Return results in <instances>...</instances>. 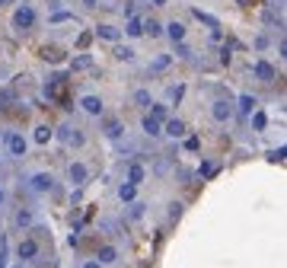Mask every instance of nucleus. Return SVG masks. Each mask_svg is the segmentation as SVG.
I'll return each mask as SVG.
<instances>
[{"label": "nucleus", "instance_id": "f257e3e1", "mask_svg": "<svg viewBox=\"0 0 287 268\" xmlns=\"http://www.w3.org/2000/svg\"><path fill=\"white\" fill-rule=\"evenodd\" d=\"M233 112H236V109H233V102H230V99H217V102L211 106V115L217 118V122H230V118H233Z\"/></svg>", "mask_w": 287, "mask_h": 268}, {"label": "nucleus", "instance_id": "f03ea898", "mask_svg": "<svg viewBox=\"0 0 287 268\" xmlns=\"http://www.w3.org/2000/svg\"><path fill=\"white\" fill-rule=\"evenodd\" d=\"M32 23H35V13H32V7L16 10V16H13V26H16V29H32Z\"/></svg>", "mask_w": 287, "mask_h": 268}, {"label": "nucleus", "instance_id": "7ed1b4c3", "mask_svg": "<svg viewBox=\"0 0 287 268\" xmlns=\"http://www.w3.org/2000/svg\"><path fill=\"white\" fill-rule=\"evenodd\" d=\"M51 185H54L51 173H35L32 176V191H51Z\"/></svg>", "mask_w": 287, "mask_h": 268}, {"label": "nucleus", "instance_id": "20e7f679", "mask_svg": "<svg viewBox=\"0 0 287 268\" xmlns=\"http://www.w3.org/2000/svg\"><path fill=\"white\" fill-rule=\"evenodd\" d=\"M61 141H64V144L80 147V144H83V134H80L77 128H70V125H64V128H61Z\"/></svg>", "mask_w": 287, "mask_h": 268}, {"label": "nucleus", "instance_id": "39448f33", "mask_svg": "<svg viewBox=\"0 0 287 268\" xmlns=\"http://www.w3.org/2000/svg\"><path fill=\"white\" fill-rule=\"evenodd\" d=\"M35 252H38V246H35V239H23L19 243V249H16V255L23 262H29V259H35Z\"/></svg>", "mask_w": 287, "mask_h": 268}, {"label": "nucleus", "instance_id": "423d86ee", "mask_svg": "<svg viewBox=\"0 0 287 268\" xmlns=\"http://www.w3.org/2000/svg\"><path fill=\"white\" fill-rule=\"evenodd\" d=\"M252 74H255L262 83H271V80H274V67H271V64H265V61H258L255 67H252Z\"/></svg>", "mask_w": 287, "mask_h": 268}, {"label": "nucleus", "instance_id": "0eeeda50", "mask_svg": "<svg viewBox=\"0 0 287 268\" xmlns=\"http://www.w3.org/2000/svg\"><path fill=\"white\" fill-rule=\"evenodd\" d=\"M67 176H70V182H74V185H83L86 182V166H83V163H70Z\"/></svg>", "mask_w": 287, "mask_h": 268}, {"label": "nucleus", "instance_id": "6e6552de", "mask_svg": "<svg viewBox=\"0 0 287 268\" xmlns=\"http://www.w3.org/2000/svg\"><path fill=\"white\" fill-rule=\"evenodd\" d=\"M83 112H90V115H102V99L99 96H83Z\"/></svg>", "mask_w": 287, "mask_h": 268}, {"label": "nucleus", "instance_id": "1a4fd4ad", "mask_svg": "<svg viewBox=\"0 0 287 268\" xmlns=\"http://www.w3.org/2000/svg\"><path fill=\"white\" fill-rule=\"evenodd\" d=\"M10 153L13 157H26V141L19 134H10Z\"/></svg>", "mask_w": 287, "mask_h": 268}, {"label": "nucleus", "instance_id": "9d476101", "mask_svg": "<svg viewBox=\"0 0 287 268\" xmlns=\"http://www.w3.org/2000/svg\"><path fill=\"white\" fill-rule=\"evenodd\" d=\"M255 106H258L255 96H249V93H246V96H239V112H242V115H252V112H255Z\"/></svg>", "mask_w": 287, "mask_h": 268}, {"label": "nucleus", "instance_id": "9b49d317", "mask_svg": "<svg viewBox=\"0 0 287 268\" xmlns=\"http://www.w3.org/2000/svg\"><path fill=\"white\" fill-rule=\"evenodd\" d=\"M96 35H99V38H106V42H118V35H121V32L115 29V26H99V29H96Z\"/></svg>", "mask_w": 287, "mask_h": 268}, {"label": "nucleus", "instance_id": "f8f14e48", "mask_svg": "<svg viewBox=\"0 0 287 268\" xmlns=\"http://www.w3.org/2000/svg\"><path fill=\"white\" fill-rule=\"evenodd\" d=\"M144 134H150V138H159V134H163V128H159V122H153L150 115L144 118Z\"/></svg>", "mask_w": 287, "mask_h": 268}, {"label": "nucleus", "instance_id": "ddd939ff", "mask_svg": "<svg viewBox=\"0 0 287 268\" xmlns=\"http://www.w3.org/2000/svg\"><path fill=\"white\" fill-rule=\"evenodd\" d=\"M118 259V252H115V246H102L99 249V265H109V262Z\"/></svg>", "mask_w": 287, "mask_h": 268}, {"label": "nucleus", "instance_id": "4468645a", "mask_svg": "<svg viewBox=\"0 0 287 268\" xmlns=\"http://www.w3.org/2000/svg\"><path fill=\"white\" fill-rule=\"evenodd\" d=\"M166 134L169 138H182V134H185V125H182L179 118H173V122H166Z\"/></svg>", "mask_w": 287, "mask_h": 268}, {"label": "nucleus", "instance_id": "2eb2a0df", "mask_svg": "<svg viewBox=\"0 0 287 268\" xmlns=\"http://www.w3.org/2000/svg\"><path fill=\"white\" fill-rule=\"evenodd\" d=\"M144 176H147V173H144V166H137V163H134V166L128 169V185H137V182H144Z\"/></svg>", "mask_w": 287, "mask_h": 268}, {"label": "nucleus", "instance_id": "dca6fc26", "mask_svg": "<svg viewBox=\"0 0 287 268\" xmlns=\"http://www.w3.org/2000/svg\"><path fill=\"white\" fill-rule=\"evenodd\" d=\"M121 131H125V128H121L118 118H109V122H106V134H109V138H121Z\"/></svg>", "mask_w": 287, "mask_h": 268}, {"label": "nucleus", "instance_id": "f3484780", "mask_svg": "<svg viewBox=\"0 0 287 268\" xmlns=\"http://www.w3.org/2000/svg\"><path fill=\"white\" fill-rule=\"evenodd\" d=\"M169 38H173V42H182V38H185V26L182 23H169Z\"/></svg>", "mask_w": 287, "mask_h": 268}, {"label": "nucleus", "instance_id": "a211bd4d", "mask_svg": "<svg viewBox=\"0 0 287 268\" xmlns=\"http://www.w3.org/2000/svg\"><path fill=\"white\" fill-rule=\"evenodd\" d=\"M265 23H271V26H278V29H281V26H284V19H281V10L274 13V7H268V10H265Z\"/></svg>", "mask_w": 287, "mask_h": 268}, {"label": "nucleus", "instance_id": "6ab92c4d", "mask_svg": "<svg viewBox=\"0 0 287 268\" xmlns=\"http://www.w3.org/2000/svg\"><path fill=\"white\" fill-rule=\"evenodd\" d=\"M144 32H147V35H150V38H157L159 32H163V26H159L157 19H144Z\"/></svg>", "mask_w": 287, "mask_h": 268}, {"label": "nucleus", "instance_id": "aec40b11", "mask_svg": "<svg viewBox=\"0 0 287 268\" xmlns=\"http://www.w3.org/2000/svg\"><path fill=\"white\" fill-rule=\"evenodd\" d=\"M169 61H173V54H159V58H153V61H150V70H163V67H169Z\"/></svg>", "mask_w": 287, "mask_h": 268}, {"label": "nucleus", "instance_id": "412c9836", "mask_svg": "<svg viewBox=\"0 0 287 268\" xmlns=\"http://www.w3.org/2000/svg\"><path fill=\"white\" fill-rule=\"evenodd\" d=\"M51 134H54V131L48 128V125H38V128H35V141H38V144H45V141L51 138Z\"/></svg>", "mask_w": 287, "mask_h": 268}, {"label": "nucleus", "instance_id": "4be33fe9", "mask_svg": "<svg viewBox=\"0 0 287 268\" xmlns=\"http://www.w3.org/2000/svg\"><path fill=\"white\" fill-rule=\"evenodd\" d=\"M125 32H128V35H144V23L141 19H128V29Z\"/></svg>", "mask_w": 287, "mask_h": 268}, {"label": "nucleus", "instance_id": "5701e85b", "mask_svg": "<svg viewBox=\"0 0 287 268\" xmlns=\"http://www.w3.org/2000/svg\"><path fill=\"white\" fill-rule=\"evenodd\" d=\"M115 58L118 61H134V48H115Z\"/></svg>", "mask_w": 287, "mask_h": 268}, {"label": "nucleus", "instance_id": "b1692460", "mask_svg": "<svg viewBox=\"0 0 287 268\" xmlns=\"http://www.w3.org/2000/svg\"><path fill=\"white\" fill-rule=\"evenodd\" d=\"M134 102H137V106H153V102H150V93H147V90H137V93H134Z\"/></svg>", "mask_w": 287, "mask_h": 268}, {"label": "nucleus", "instance_id": "393cba45", "mask_svg": "<svg viewBox=\"0 0 287 268\" xmlns=\"http://www.w3.org/2000/svg\"><path fill=\"white\" fill-rule=\"evenodd\" d=\"M118 198L121 201H134V185H121V189H118Z\"/></svg>", "mask_w": 287, "mask_h": 268}, {"label": "nucleus", "instance_id": "a878e982", "mask_svg": "<svg viewBox=\"0 0 287 268\" xmlns=\"http://www.w3.org/2000/svg\"><path fill=\"white\" fill-rule=\"evenodd\" d=\"M90 54H80V58H77V61H74V70H83V67H90Z\"/></svg>", "mask_w": 287, "mask_h": 268}, {"label": "nucleus", "instance_id": "bb28decb", "mask_svg": "<svg viewBox=\"0 0 287 268\" xmlns=\"http://www.w3.org/2000/svg\"><path fill=\"white\" fill-rule=\"evenodd\" d=\"M150 118H153V122H159V118H166V106H153Z\"/></svg>", "mask_w": 287, "mask_h": 268}, {"label": "nucleus", "instance_id": "cd10ccee", "mask_svg": "<svg viewBox=\"0 0 287 268\" xmlns=\"http://www.w3.org/2000/svg\"><path fill=\"white\" fill-rule=\"evenodd\" d=\"M182 217V205L175 201V205H169V221H179Z\"/></svg>", "mask_w": 287, "mask_h": 268}, {"label": "nucleus", "instance_id": "c85d7f7f", "mask_svg": "<svg viewBox=\"0 0 287 268\" xmlns=\"http://www.w3.org/2000/svg\"><path fill=\"white\" fill-rule=\"evenodd\" d=\"M29 221H32V214H29V211H19V214H16V223H19V227H26Z\"/></svg>", "mask_w": 287, "mask_h": 268}, {"label": "nucleus", "instance_id": "c756f323", "mask_svg": "<svg viewBox=\"0 0 287 268\" xmlns=\"http://www.w3.org/2000/svg\"><path fill=\"white\" fill-rule=\"evenodd\" d=\"M144 214V205H141V201H134V205H131V217H134V221H137V217H141Z\"/></svg>", "mask_w": 287, "mask_h": 268}, {"label": "nucleus", "instance_id": "7c9ffc66", "mask_svg": "<svg viewBox=\"0 0 287 268\" xmlns=\"http://www.w3.org/2000/svg\"><path fill=\"white\" fill-rule=\"evenodd\" d=\"M284 153H287L284 147H278V150H271V160H274V163H284Z\"/></svg>", "mask_w": 287, "mask_h": 268}, {"label": "nucleus", "instance_id": "2f4dec72", "mask_svg": "<svg viewBox=\"0 0 287 268\" xmlns=\"http://www.w3.org/2000/svg\"><path fill=\"white\" fill-rule=\"evenodd\" d=\"M182 93H185V86H173V90H169V96L179 102V99H182Z\"/></svg>", "mask_w": 287, "mask_h": 268}, {"label": "nucleus", "instance_id": "473e14b6", "mask_svg": "<svg viewBox=\"0 0 287 268\" xmlns=\"http://www.w3.org/2000/svg\"><path fill=\"white\" fill-rule=\"evenodd\" d=\"M83 268H102V265H99V262H86Z\"/></svg>", "mask_w": 287, "mask_h": 268}, {"label": "nucleus", "instance_id": "72a5a7b5", "mask_svg": "<svg viewBox=\"0 0 287 268\" xmlns=\"http://www.w3.org/2000/svg\"><path fill=\"white\" fill-rule=\"evenodd\" d=\"M150 3H153V7H163V3H166V0H150Z\"/></svg>", "mask_w": 287, "mask_h": 268}, {"label": "nucleus", "instance_id": "f704fd0d", "mask_svg": "<svg viewBox=\"0 0 287 268\" xmlns=\"http://www.w3.org/2000/svg\"><path fill=\"white\" fill-rule=\"evenodd\" d=\"M83 3H86V7H96V3H99V0H83Z\"/></svg>", "mask_w": 287, "mask_h": 268}, {"label": "nucleus", "instance_id": "c9c22d12", "mask_svg": "<svg viewBox=\"0 0 287 268\" xmlns=\"http://www.w3.org/2000/svg\"><path fill=\"white\" fill-rule=\"evenodd\" d=\"M236 3H239V7H249V0H236Z\"/></svg>", "mask_w": 287, "mask_h": 268}, {"label": "nucleus", "instance_id": "e433bc0d", "mask_svg": "<svg viewBox=\"0 0 287 268\" xmlns=\"http://www.w3.org/2000/svg\"><path fill=\"white\" fill-rule=\"evenodd\" d=\"M3 198H7V195H3V189H0V205H3Z\"/></svg>", "mask_w": 287, "mask_h": 268}, {"label": "nucleus", "instance_id": "4c0bfd02", "mask_svg": "<svg viewBox=\"0 0 287 268\" xmlns=\"http://www.w3.org/2000/svg\"><path fill=\"white\" fill-rule=\"evenodd\" d=\"M16 268H23V265H16Z\"/></svg>", "mask_w": 287, "mask_h": 268}]
</instances>
